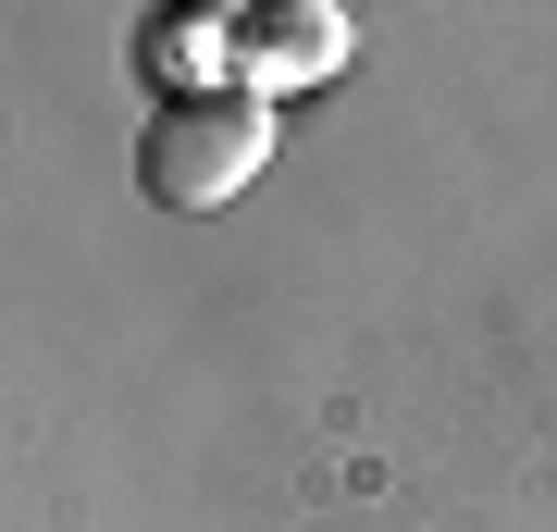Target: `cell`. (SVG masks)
<instances>
[{
    "instance_id": "cell-2",
    "label": "cell",
    "mask_w": 557,
    "mask_h": 532,
    "mask_svg": "<svg viewBox=\"0 0 557 532\" xmlns=\"http://www.w3.org/2000/svg\"><path fill=\"white\" fill-rule=\"evenodd\" d=\"M335 62H347V13L335 0H273V13H248V99L322 87Z\"/></svg>"
},
{
    "instance_id": "cell-1",
    "label": "cell",
    "mask_w": 557,
    "mask_h": 532,
    "mask_svg": "<svg viewBox=\"0 0 557 532\" xmlns=\"http://www.w3.org/2000/svg\"><path fill=\"white\" fill-rule=\"evenodd\" d=\"M260 161H273V99L223 87V99H161L149 137H137V186L161 211H223Z\"/></svg>"
}]
</instances>
